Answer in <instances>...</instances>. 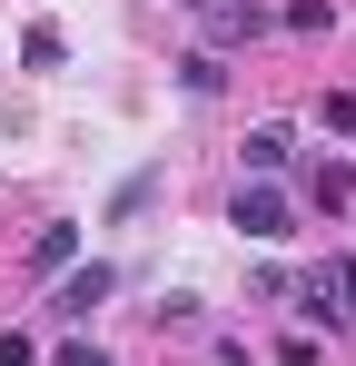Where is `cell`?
<instances>
[{
	"mask_svg": "<svg viewBox=\"0 0 356 366\" xmlns=\"http://www.w3.org/2000/svg\"><path fill=\"white\" fill-rule=\"evenodd\" d=\"M228 228H237V238H257V247L297 238V208H287V188H277V179H237V208H228Z\"/></svg>",
	"mask_w": 356,
	"mask_h": 366,
	"instance_id": "6da1fadb",
	"label": "cell"
},
{
	"mask_svg": "<svg viewBox=\"0 0 356 366\" xmlns=\"http://www.w3.org/2000/svg\"><path fill=\"white\" fill-rule=\"evenodd\" d=\"M109 287H119V277H109V267H99V257H89V267H59V317H69V327H79V317H89V307H99V297H109Z\"/></svg>",
	"mask_w": 356,
	"mask_h": 366,
	"instance_id": "7a4b0ae2",
	"label": "cell"
},
{
	"mask_svg": "<svg viewBox=\"0 0 356 366\" xmlns=\"http://www.w3.org/2000/svg\"><path fill=\"white\" fill-rule=\"evenodd\" d=\"M287 149H297V139H287V119H257L237 159H247V179H277V169H287Z\"/></svg>",
	"mask_w": 356,
	"mask_h": 366,
	"instance_id": "3957f363",
	"label": "cell"
},
{
	"mask_svg": "<svg viewBox=\"0 0 356 366\" xmlns=\"http://www.w3.org/2000/svg\"><path fill=\"white\" fill-rule=\"evenodd\" d=\"M30 267H40V277H59V267H79V228H69V218H50V228H30Z\"/></svg>",
	"mask_w": 356,
	"mask_h": 366,
	"instance_id": "277c9868",
	"label": "cell"
},
{
	"mask_svg": "<svg viewBox=\"0 0 356 366\" xmlns=\"http://www.w3.org/2000/svg\"><path fill=\"white\" fill-rule=\"evenodd\" d=\"M257 30H267V10H257V0H218V10H208V40H218V50L257 40Z\"/></svg>",
	"mask_w": 356,
	"mask_h": 366,
	"instance_id": "5b68a950",
	"label": "cell"
},
{
	"mask_svg": "<svg viewBox=\"0 0 356 366\" xmlns=\"http://www.w3.org/2000/svg\"><path fill=\"white\" fill-rule=\"evenodd\" d=\"M178 89H188V99H218V89H228L218 50H188V60H178Z\"/></svg>",
	"mask_w": 356,
	"mask_h": 366,
	"instance_id": "8992f818",
	"label": "cell"
},
{
	"mask_svg": "<svg viewBox=\"0 0 356 366\" xmlns=\"http://www.w3.org/2000/svg\"><path fill=\"white\" fill-rule=\"evenodd\" d=\"M20 60H30V69H59V60H69V40H59V20H30V30H20Z\"/></svg>",
	"mask_w": 356,
	"mask_h": 366,
	"instance_id": "52a82bcc",
	"label": "cell"
},
{
	"mask_svg": "<svg viewBox=\"0 0 356 366\" xmlns=\"http://www.w3.org/2000/svg\"><path fill=\"white\" fill-rule=\"evenodd\" d=\"M307 198H317V208H347V198H356V169H347V159H317Z\"/></svg>",
	"mask_w": 356,
	"mask_h": 366,
	"instance_id": "ba28073f",
	"label": "cell"
},
{
	"mask_svg": "<svg viewBox=\"0 0 356 366\" xmlns=\"http://www.w3.org/2000/svg\"><path fill=\"white\" fill-rule=\"evenodd\" d=\"M317 119L337 129V139H356V89H327V99H317Z\"/></svg>",
	"mask_w": 356,
	"mask_h": 366,
	"instance_id": "9c48e42d",
	"label": "cell"
},
{
	"mask_svg": "<svg viewBox=\"0 0 356 366\" xmlns=\"http://www.w3.org/2000/svg\"><path fill=\"white\" fill-rule=\"evenodd\" d=\"M149 198H159V169H139V179H119V218H139Z\"/></svg>",
	"mask_w": 356,
	"mask_h": 366,
	"instance_id": "30bf717a",
	"label": "cell"
},
{
	"mask_svg": "<svg viewBox=\"0 0 356 366\" xmlns=\"http://www.w3.org/2000/svg\"><path fill=\"white\" fill-rule=\"evenodd\" d=\"M327 287H337V317H356V257H337V267H327Z\"/></svg>",
	"mask_w": 356,
	"mask_h": 366,
	"instance_id": "8fae6325",
	"label": "cell"
},
{
	"mask_svg": "<svg viewBox=\"0 0 356 366\" xmlns=\"http://www.w3.org/2000/svg\"><path fill=\"white\" fill-rule=\"evenodd\" d=\"M0 366H40V347H30L20 327H0Z\"/></svg>",
	"mask_w": 356,
	"mask_h": 366,
	"instance_id": "7c38bea8",
	"label": "cell"
},
{
	"mask_svg": "<svg viewBox=\"0 0 356 366\" xmlns=\"http://www.w3.org/2000/svg\"><path fill=\"white\" fill-rule=\"evenodd\" d=\"M50 366H109V347H89V337H69V347H59Z\"/></svg>",
	"mask_w": 356,
	"mask_h": 366,
	"instance_id": "4fadbf2b",
	"label": "cell"
},
{
	"mask_svg": "<svg viewBox=\"0 0 356 366\" xmlns=\"http://www.w3.org/2000/svg\"><path fill=\"white\" fill-rule=\"evenodd\" d=\"M188 10H218V0H188Z\"/></svg>",
	"mask_w": 356,
	"mask_h": 366,
	"instance_id": "5bb4252c",
	"label": "cell"
}]
</instances>
